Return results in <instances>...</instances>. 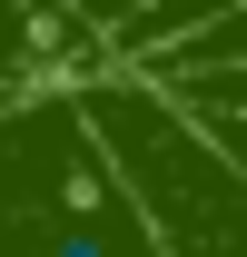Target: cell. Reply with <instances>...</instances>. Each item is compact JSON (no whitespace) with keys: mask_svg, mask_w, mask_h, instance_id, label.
Masks as SVG:
<instances>
[{"mask_svg":"<svg viewBox=\"0 0 247 257\" xmlns=\"http://www.w3.org/2000/svg\"><path fill=\"white\" fill-rule=\"evenodd\" d=\"M89 69L109 60L60 0H0V79H89Z\"/></svg>","mask_w":247,"mask_h":257,"instance_id":"cell-2","label":"cell"},{"mask_svg":"<svg viewBox=\"0 0 247 257\" xmlns=\"http://www.w3.org/2000/svg\"><path fill=\"white\" fill-rule=\"evenodd\" d=\"M0 257H158V227L79 79L0 89Z\"/></svg>","mask_w":247,"mask_h":257,"instance_id":"cell-1","label":"cell"},{"mask_svg":"<svg viewBox=\"0 0 247 257\" xmlns=\"http://www.w3.org/2000/svg\"><path fill=\"white\" fill-rule=\"evenodd\" d=\"M0 89H20V79H0Z\"/></svg>","mask_w":247,"mask_h":257,"instance_id":"cell-4","label":"cell"},{"mask_svg":"<svg viewBox=\"0 0 247 257\" xmlns=\"http://www.w3.org/2000/svg\"><path fill=\"white\" fill-rule=\"evenodd\" d=\"M60 10H69V20H79V30H89V40H99V60H109V40H119L129 20L149 10V0H60Z\"/></svg>","mask_w":247,"mask_h":257,"instance_id":"cell-3","label":"cell"}]
</instances>
